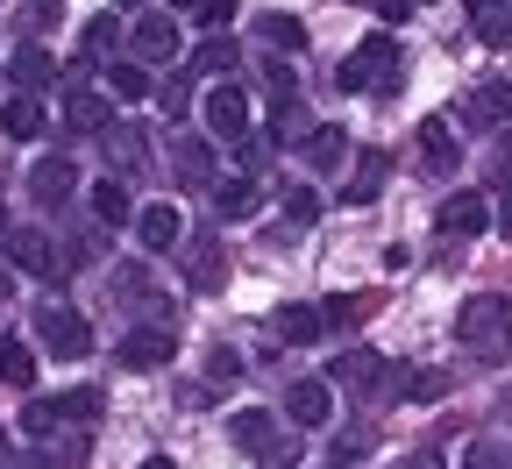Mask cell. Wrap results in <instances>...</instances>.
I'll return each instance as SVG.
<instances>
[{
    "mask_svg": "<svg viewBox=\"0 0 512 469\" xmlns=\"http://www.w3.org/2000/svg\"><path fill=\"white\" fill-rule=\"evenodd\" d=\"M171 8H178V15H185V8H192V0H171Z\"/></svg>",
    "mask_w": 512,
    "mask_h": 469,
    "instance_id": "cell-54",
    "label": "cell"
},
{
    "mask_svg": "<svg viewBox=\"0 0 512 469\" xmlns=\"http://www.w3.org/2000/svg\"><path fill=\"white\" fill-rule=\"evenodd\" d=\"M399 469H441V455H406Z\"/></svg>",
    "mask_w": 512,
    "mask_h": 469,
    "instance_id": "cell-48",
    "label": "cell"
},
{
    "mask_svg": "<svg viewBox=\"0 0 512 469\" xmlns=\"http://www.w3.org/2000/svg\"><path fill=\"white\" fill-rule=\"evenodd\" d=\"M413 8H420V0H413Z\"/></svg>",
    "mask_w": 512,
    "mask_h": 469,
    "instance_id": "cell-57",
    "label": "cell"
},
{
    "mask_svg": "<svg viewBox=\"0 0 512 469\" xmlns=\"http://www.w3.org/2000/svg\"><path fill=\"white\" fill-rule=\"evenodd\" d=\"M498 420H512V384H505V391H498Z\"/></svg>",
    "mask_w": 512,
    "mask_h": 469,
    "instance_id": "cell-50",
    "label": "cell"
},
{
    "mask_svg": "<svg viewBox=\"0 0 512 469\" xmlns=\"http://www.w3.org/2000/svg\"><path fill=\"white\" fill-rule=\"evenodd\" d=\"M121 50V15H93L86 29H79V64L93 72V64H107Z\"/></svg>",
    "mask_w": 512,
    "mask_h": 469,
    "instance_id": "cell-24",
    "label": "cell"
},
{
    "mask_svg": "<svg viewBox=\"0 0 512 469\" xmlns=\"http://www.w3.org/2000/svg\"><path fill=\"white\" fill-rule=\"evenodd\" d=\"M271 327L285 334V342H320V334H328V327H320V306H278Z\"/></svg>",
    "mask_w": 512,
    "mask_h": 469,
    "instance_id": "cell-29",
    "label": "cell"
},
{
    "mask_svg": "<svg viewBox=\"0 0 512 469\" xmlns=\"http://www.w3.org/2000/svg\"><path fill=\"white\" fill-rule=\"evenodd\" d=\"M420 171H427V178H448V171H463V157H456V136H448V121H441V114H427V121H420Z\"/></svg>",
    "mask_w": 512,
    "mask_h": 469,
    "instance_id": "cell-15",
    "label": "cell"
},
{
    "mask_svg": "<svg viewBox=\"0 0 512 469\" xmlns=\"http://www.w3.org/2000/svg\"><path fill=\"white\" fill-rule=\"evenodd\" d=\"M107 121H114V107H107L100 93H79V86H64V128H72V136H100Z\"/></svg>",
    "mask_w": 512,
    "mask_h": 469,
    "instance_id": "cell-21",
    "label": "cell"
},
{
    "mask_svg": "<svg viewBox=\"0 0 512 469\" xmlns=\"http://www.w3.org/2000/svg\"><path fill=\"white\" fill-rule=\"evenodd\" d=\"M8 79H15L22 93H43V86H57V57H50L43 43H22V50L8 57Z\"/></svg>",
    "mask_w": 512,
    "mask_h": 469,
    "instance_id": "cell-19",
    "label": "cell"
},
{
    "mask_svg": "<svg viewBox=\"0 0 512 469\" xmlns=\"http://www.w3.org/2000/svg\"><path fill=\"white\" fill-rule=\"evenodd\" d=\"M86 462V441H64V448H29L15 469H79Z\"/></svg>",
    "mask_w": 512,
    "mask_h": 469,
    "instance_id": "cell-35",
    "label": "cell"
},
{
    "mask_svg": "<svg viewBox=\"0 0 512 469\" xmlns=\"http://www.w3.org/2000/svg\"><path fill=\"white\" fill-rule=\"evenodd\" d=\"M93 214H100V228H121L128 221V185L121 178H100L93 185Z\"/></svg>",
    "mask_w": 512,
    "mask_h": 469,
    "instance_id": "cell-32",
    "label": "cell"
},
{
    "mask_svg": "<svg viewBox=\"0 0 512 469\" xmlns=\"http://www.w3.org/2000/svg\"><path fill=\"white\" fill-rule=\"evenodd\" d=\"M463 469H512V448H505V441H477V448L463 455Z\"/></svg>",
    "mask_w": 512,
    "mask_h": 469,
    "instance_id": "cell-43",
    "label": "cell"
},
{
    "mask_svg": "<svg viewBox=\"0 0 512 469\" xmlns=\"http://www.w3.org/2000/svg\"><path fill=\"white\" fill-rule=\"evenodd\" d=\"M0 128H8V143H36V136H50V114H43L36 93H15L0 107Z\"/></svg>",
    "mask_w": 512,
    "mask_h": 469,
    "instance_id": "cell-18",
    "label": "cell"
},
{
    "mask_svg": "<svg viewBox=\"0 0 512 469\" xmlns=\"http://www.w3.org/2000/svg\"><path fill=\"white\" fill-rule=\"evenodd\" d=\"M363 313H370V299H349V292H335L328 306H320V327H335V334H342V327H356Z\"/></svg>",
    "mask_w": 512,
    "mask_h": 469,
    "instance_id": "cell-38",
    "label": "cell"
},
{
    "mask_svg": "<svg viewBox=\"0 0 512 469\" xmlns=\"http://www.w3.org/2000/svg\"><path fill=\"white\" fill-rule=\"evenodd\" d=\"M50 406H57V427H72V420H100V391H93V384H86V391H57Z\"/></svg>",
    "mask_w": 512,
    "mask_h": 469,
    "instance_id": "cell-34",
    "label": "cell"
},
{
    "mask_svg": "<svg viewBox=\"0 0 512 469\" xmlns=\"http://www.w3.org/2000/svg\"><path fill=\"white\" fill-rule=\"evenodd\" d=\"M264 93H271V114L299 100V72H292V57H271V64H264Z\"/></svg>",
    "mask_w": 512,
    "mask_h": 469,
    "instance_id": "cell-33",
    "label": "cell"
},
{
    "mask_svg": "<svg viewBox=\"0 0 512 469\" xmlns=\"http://www.w3.org/2000/svg\"><path fill=\"white\" fill-rule=\"evenodd\" d=\"M249 29L264 36L271 50H306V29H299V15H278V8H271V15H256Z\"/></svg>",
    "mask_w": 512,
    "mask_h": 469,
    "instance_id": "cell-30",
    "label": "cell"
},
{
    "mask_svg": "<svg viewBox=\"0 0 512 469\" xmlns=\"http://www.w3.org/2000/svg\"><path fill=\"white\" fill-rule=\"evenodd\" d=\"M114 306L128 313V306H157V292H150V271L143 263H128V271H114ZM164 313V306H157Z\"/></svg>",
    "mask_w": 512,
    "mask_h": 469,
    "instance_id": "cell-31",
    "label": "cell"
},
{
    "mask_svg": "<svg viewBox=\"0 0 512 469\" xmlns=\"http://www.w3.org/2000/svg\"><path fill=\"white\" fill-rule=\"evenodd\" d=\"M285 420H292V427H328V420H335V384H328V377H299V384L285 391Z\"/></svg>",
    "mask_w": 512,
    "mask_h": 469,
    "instance_id": "cell-11",
    "label": "cell"
},
{
    "mask_svg": "<svg viewBox=\"0 0 512 469\" xmlns=\"http://www.w3.org/2000/svg\"><path fill=\"white\" fill-rule=\"evenodd\" d=\"M0 249H8V263H15V271H29V278H64V256H57V242H50L43 228H8V235H0Z\"/></svg>",
    "mask_w": 512,
    "mask_h": 469,
    "instance_id": "cell-6",
    "label": "cell"
},
{
    "mask_svg": "<svg viewBox=\"0 0 512 469\" xmlns=\"http://www.w3.org/2000/svg\"><path fill=\"white\" fill-rule=\"evenodd\" d=\"M256 207H264V185H256V178H221L214 185V214L221 221H249Z\"/></svg>",
    "mask_w": 512,
    "mask_h": 469,
    "instance_id": "cell-23",
    "label": "cell"
},
{
    "mask_svg": "<svg viewBox=\"0 0 512 469\" xmlns=\"http://www.w3.org/2000/svg\"><path fill=\"white\" fill-rule=\"evenodd\" d=\"M228 441H235L242 455H256L264 469H299V441H285L278 420H271V413H256V406H242V413L228 420Z\"/></svg>",
    "mask_w": 512,
    "mask_h": 469,
    "instance_id": "cell-4",
    "label": "cell"
},
{
    "mask_svg": "<svg viewBox=\"0 0 512 469\" xmlns=\"http://www.w3.org/2000/svg\"><path fill=\"white\" fill-rule=\"evenodd\" d=\"M335 86H342V93H377V100H392V93L406 86V50H399L392 36L356 43V50H349V64L335 72Z\"/></svg>",
    "mask_w": 512,
    "mask_h": 469,
    "instance_id": "cell-2",
    "label": "cell"
},
{
    "mask_svg": "<svg viewBox=\"0 0 512 469\" xmlns=\"http://www.w3.org/2000/svg\"><path fill=\"white\" fill-rule=\"evenodd\" d=\"M328 384H342V391H377V384H384V356H377V349H342L335 370H328Z\"/></svg>",
    "mask_w": 512,
    "mask_h": 469,
    "instance_id": "cell-17",
    "label": "cell"
},
{
    "mask_svg": "<svg viewBox=\"0 0 512 469\" xmlns=\"http://www.w3.org/2000/svg\"><path fill=\"white\" fill-rule=\"evenodd\" d=\"M114 356H121V370H164V363L178 356V334H171L164 320H150V327H128Z\"/></svg>",
    "mask_w": 512,
    "mask_h": 469,
    "instance_id": "cell-7",
    "label": "cell"
},
{
    "mask_svg": "<svg viewBox=\"0 0 512 469\" xmlns=\"http://www.w3.org/2000/svg\"><path fill=\"white\" fill-rule=\"evenodd\" d=\"M477 43H491V50H505V43H512V8H505V0L477 8Z\"/></svg>",
    "mask_w": 512,
    "mask_h": 469,
    "instance_id": "cell-36",
    "label": "cell"
},
{
    "mask_svg": "<svg viewBox=\"0 0 512 469\" xmlns=\"http://www.w3.org/2000/svg\"><path fill=\"white\" fill-rule=\"evenodd\" d=\"M192 15H200V29H207V36H221V29L242 15V0H192Z\"/></svg>",
    "mask_w": 512,
    "mask_h": 469,
    "instance_id": "cell-39",
    "label": "cell"
},
{
    "mask_svg": "<svg viewBox=\"0 0 512 469\" xmlns=\"http://www.w3.org/2000/svg\"><path fill=\"white\" fill-rule=\"evenodd\" d=\"M434 228H441L448 242H463V235H484V228H491V207H484L477 192H448L441 207H434Z\"/></svg>",
    "mask_w": 512,
    "mask_h": 469,
    "instance_id": "cell-13",
    "label": "cell"
},
{
    "mask_svg": "<svg viewBox=\"0 0 512 469\" xmlns=\"http://www.w3.org/2000/svg\"><path fill=\"white\" fill-rule=\"evenodd\" d=\"M285 221L292 228H313L320 221V192L313 185H285Z\"/></svg>",
    "mask_w": 512,
    "mask_h": 469,
    "instance_id": "cell-37",
    "label": "cell"
},
{
    "mask_svg": "<svg viewBox=\"0 0 512 469\" xmlns=\"http://www.w3.org/2000/svg\"><path fill=\"white\" fill-rule=\"evenodd\" d=\"M185 285L200 292V299H214V292L228 285V249H221V235H192V242H185Z\"/></svg>",
    "mask_w": 512,
    "mask_h": 469,
    "instance_id": "cell-8",
    "label": "cell"
},
{
    "mask_svg": "<svg viewBox=\"0 0 512 469\" xmlns=\"http://www.w3.org/2000/svg\"><path fill=\"white\" fill-rule=\"evenodd\" d=\"M143 469H178V462H171V455H150V462H143Z\"/></svg>",
    "mask_w": 512,
    "mask_h": 469,
    "instance_id": "cell-51",
    "label": "cell"
},
{
    "mask_svg": "<svg viewBox=\"0 0 512 469\" xmlns=\"http://www.w3.org/2000/svg\"><path fill=\"white\" fill-rule=\"evenodd\" d=\"M192 64H200V72H221V79H228V72H235V43H228V36H207Z\"/></svg>",
    "mask_w": 512,
    "mask_h": 469,
    "instance_id": "cell-40",
    "label": "cell"
},
{
    "mask_svg": "<svg viewBox=\"0 0 512 469\" xmlns=\"http://www.w3.org/2000/svg\"><path fill=\"white\" fill-rule=\"evenodd\" d=\"M157 100H164V107L185 121V107H192V79H164V86H157Z\"/></svg>",
    "mask_w": 512,
    "mask_h": 469,
    "instance_id": "cell-44",
    "label": "cell"
},
{
    "mask_svg": "<svg viewBox=\"0 0 512 469\" xmlns=\"http://www.w3.org/2000/svg\"><path fill=\"white\" fill-rule=\"evenodd\" d=\"M356 8H370L377 22H406V15H413V0H356Z\"/></svg>",
    "mask_w": 512,
    "mask_h": 469,
    "instance_id": "cell-45",
    "label": "cell"
},
{
    "mask_svg": "<svg viewBox=\"0 0 512 469\" xmlns=\"http://www.w3.org/2000/svg\"><path fill=\"white\" fill-rule=\"evenodd\" d=\"M200 114H207V136H221V143H249V128H256V107H249V86L242 79H221L200 100Z\"/></svg>",
    "mask_w": 512,
    "mask_h": 469,
    "instance_id": "cell-5",
    "label": "cell"
},
{
    "mask_svg": "<svg viewBox=\"0 0 512 469\" xmlns=\"http://www.w3.org/2000/svg\"><path fill=\"white\" fill-rule=\"evenodd\" d=\"M100 157H107L114 171H128V178H136V171L150 164V136H143L136 121H107V128H100Z\"/></svg>",
    "mask_w": 512,
    "mask_h": 469,
    "instance_id": "cell-12",
    "label": "cell"
},
{
    "mask_svg": "<svg viewBox=\"0 0 512 469\" xmlns=\"http://www.w3.org/2000/svg\"><path fill=\"white\" fill-rule=\"evenodd\" d=\"M128 43H136V57H150V64H164V57H178V15H136V29H128Z\"/></svg>",
    "mask_w": 512,
    "mask_h": 469,
    "instance_id": "cell-16",
    "label": "cell"
},
{
    "mask_svg": "<svg viewBox=\"0 0 512 469\" xmlns=\"http://www.w3.org/2000/svg\"><path fill=\"white\" fill-rule=\"evenodd\" d=\"M36 342H43L57 363H79V356H93V320H86L72 299L50 292V299L36 306Z\"/></svg>",
    "mask_w": 512,
    "mask_h": 469,
    "instance_id": "cell-3",
    "label": "cell"
},
{
    "mask_svg": "<svg viewBox=\"0 0 512 469\" xmlns=\"http://www.w3.org/2000/svg\"><path fill=\"white\" fill-rule=\"evenodd\" d=\"M136 242H143V249H178V207H164V199H157V207H143V214H136Z\"/></svg>",
    "mask_w": 512,
    "mask_h": 469,
    "instance_id": "cell-26",
    "label": "cell"
},
{
    "mask_svg": "<svg viewBox=\"0 0 512 469\" xmlns=\"http://www.w3.org/2000/svg\"><path fill=\"white\" fill-rule=\"evenodd\" d=\"M0 455H8V441H0Z\"/></svg>",
    "mask_w": 512,
    "mask_h": 469,
    "instance_id": "cell-56",
    "label": "cell"
},
{
    "mask_svg": "<svg viewBox=\"0 0 512 469\" xmlns=\"http://www.w3.org/2000/svg\"><path fill=\"white\" fill-rule=\"evenodd\" d=\"M57 22H64L57 0H29V8H22V36H43V29H57Z\"/></svg>",
    "mask_w": 512,
    "mask_h": 469,
    "instance_id": "cell-42",
    "label": "cell"
},
{
    "mask_svg": "<svg viewBox=\"0 0 512 469\" xmlns=\"http://www.w3.org/2000/svg\"><path fill=\"white\" fill-rule=\"evenodd\" d=\"M491 178H498V185L512 178V143H498V150H491Z\"/></svg>",
    "mask_w": 512,
    "mask_h": 469,
    "instance_id": "cell-47",
    "label": "cell"
},
{
    "mask_svg": "<svg viewBox=\"0 0 512 469\" xmlns=\"http://www.w3.org/2000/svg\"><path fill=\"white\" fill-rule=\"evenodd\" d=\"M377 391H384V398H399V406H427V398L448 391V370H413V363H399V370H384Z\"/></svg>",
    "mask_w": 512,
    "mask_h": 469,
    "instance_id": "cell-14",
    "label": "cell"
},
{
    "mask_svg": "<svg viewBox=\"0 0 512 469\" xmlns=\"http://www.w3.org/2000/svg\"><path fill=\"white\" fill-rule=\"evenodd\" d=\"M0 384H15V391L36 384V349L15 342V334H0Z\"/></svg>",
    "mask_w": 512,
    "mask_h": 469,
    "instance_id": "cell-28",
    "label": "cell"
},
{
    "mask_svg": "<svg viewBox=\"0 0 512 469\" xmlns=\"http://www.w3.org/2000/svg\"><path fill=\"white\" fill-rule=\"evenodd\" d=\"M349 157V128H306V164L313 171H342Z\"/></svg>",
    "mask_w": 512,
    "mask_h": 469,
    "instance_id": "cell-27",
    "label": "cell"
},
{
    "mask_svg": "<svg viewBox=\"0 0 512 469\" xmlns=\"http://www.w3.org/2000/svg\"><path fill=\"white\" fill-rule=\"evenodd\" d=\"M171 178L178 185H207L214 178V143L207 136H178L171 143Z\"/></svg>",
    "mask_w": 512,
    "mask_h": 469,
    "instance_id": "cell-20",
    "label": "cell"
},
{
    "mask_svg": "<svg viewBox=\"0 0 512 469\" xmlns=\"http://www.w3.org/2000/svg\"><path fill=\"white\" fill-rule=\"evenodd\" d=\"M8 292H15V278H8V271H0V299H8Z\"/></svg>",
    "mask_w": 512,
    "mask_h": 469,
    "instance_id": "cell-52",
    "label": "cell"
},
{
    "mask_svg": "<svg viewBox=\"0 0 512 469\" xmlns=\"http://www.w3.org/2000/svg\"><path fill=\"white\" fill-rule=\"evenodd\" d=\"M498 235L512 242V199H505V207H498Z\"/></svg>",
    "mask_w": 512,
    "mask_h": 469,
    "instance_id": "cell-49",
    "label": "cell"
},
{
    "mask_svg": "<svg viewBox=\"0 0 512 469\" xmlns=\"http://www.w3.org/2000/svg\"><path fill=\"white\" fill-rule=\"evenodd\" d=\"M505 114H512V86H505V79H484V86H470V100L456 107V121H463V128H477V136L505 128Z\"/></svg>",
    "mask_w": 512,
    "mask_h": 469,
    "instance_id": "cell-10",
    "label": "cell"
},
{
    "mask_svg": "<svg viewBox=\"0 0 512 469\" xmlns=\"http://www.w3.org/2000/svg\"><path fill=\"white\" fill-rule=\"evenodd\" d=\"M207 370H214V377H235V370H242V356H235V349H228V342H221V349H214V356H207Z\"/></svg>",
    "mask_w": 512,
    "mask_h": 469,
    "instance_id": "cell-46",
    "label": "cell"
},
{
    "mask_svg": "<svg viewBox=\"0 0 512 469\" xmlns=\"http://www.w3.org/2000/svg\"><path fill=\"white\" fill-rule=\"evenodd\" d=\"M22 434H29V441L57 434V406H50V398H29V406H22Z\"/></svg>",
    "mask_w": 512,
    "mask_h": 469,
    "instance_id": "cell-41",
    "label": "cell"
},
{
    "mask_svg": "<svg viewBox=\"0 0 512 469\" xmlns=\"http://www.w3.org/2000/svg\"><path fill=\"white\" fill-rule=\"evenodd\" d=\"M107 93L136 107V100H150V93H157V79H150V64H136V57H114V64H107Z\"/></svg>",
    "mask_w": 512,
    "mask_h": 469,
    "instance_id": "cell-25",
    "label": "cell"
},
{
    "mask_svg": "<svg viewBox=\"0 0 512 469\" xmlns=\"http://www.w3.org/2000/svg\"><path fill=\"white\" fill-rule=\"evenodd\" d=\"M72 192H79V171H72V157H43L36 171H29V199L43 214H64L72 207Z\"/></svg>",
    "mask_w": 512,
    "mask_h": 469,
    "instance_id": "cell-9",
    "label": "cell"
},
{
    "mask_svg": "<svg viewBox=\"0 0 512 469\" xmlns=\"http://www.w3.org/2000/svg\"><path fill=\"white\" fill-rule=\"evenodd\" d=\"M384 171H392V157H384V150H363L356 171H349V185H342V199H349V207H370V199L384 192Z\"/></svg>",
    "mask_w": 512,
    "mask_h": 469,
    "instance_id": "cell-22",
    "label": "cell"
},
{
    "mask_svg": "<svg viewBox=\"0 0 512 469\" xmlns=\"http://www.w3.org/2000/svg\"><path fill=\"white\" fill-rule=\"evenodd\" d=\"M470 8H491V0H470Z\"/></svg>",
    "mask_w": 512,
    "mask_h": 469,
    "instance_id": "cell-55",
    "label": "cell"
},
{
    "mask_svg": "<svg viewBox=\"0 0 512 469\" xmlns=\"http://www.w3.org/2000/svg\"><path fill=\"white\" fill-rule=\"evenodd\" d=\"M0 235H8V207H0Z\"/></svg>",
    "mask_w": 512,
    "mask_h": 469,
    "instance_id": "cell-53",
    "label": "cell"
},
{
    "mask_svg": "<svg viewBox=\"0 0 512 469\" xmlns=\"http://www.w3.org/2000/svg\"><path fill=\"white\" fill-rule=\"evenodd\" d=\"M456 342H463L477 363H505V356H512V292H477V299H463Z\"/></svg>",
    "mask_w": 512,
    "mask_h": 469,
    "instance_id": "cell-1",
    "label": "cell"
}]
</instances>
